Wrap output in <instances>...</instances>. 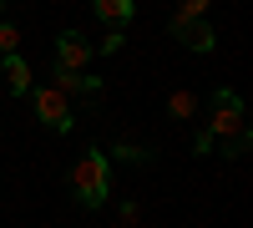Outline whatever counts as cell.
<instances>
[{
	"instance_id": "7a4b0ae2",
	"label": "cell",
	"mask_w": 253,
	"mask_h": 228,
	"mask_svg": "<svg viewBox=\"0 0 253 228\" xmlns=\"http://www.w3.org/2000/svg\"><path fill=\"white\" fill-rule=\"evenodd\" d=\"M208 107H213V117H208V127H203V132L213 137V142H228V137H238V132L248 127V122H243V101H238V91L218 87Z\"/></svg>"
},
{
	"instance_id": "5bb4252c",
	"label": "cell",
	"mask_w": 253,
	"mask_h": 228,
	"mask_svg": "<svg viewBox=\"0 0 253 228\" xmlns=\"http://www.w3.org/2000/svg\"><path fill=\"white\" fill-rule=\"evenodd\" d=\"M137 218H142V208H137V203H122V228H132Z\"/></svg>"
},
{
	"instance_id": "6da1fadb",
	"label": "cell",
	"mask_w": 253,
	"mask_h": 228,
	"mask_svg": "<svg viewBox=\"0 0 253 228\" xmlns=\"http://www.w3.org/2000/svg\"><path fill=\"white\" fill-rule=\"evenodd\" d=\"M71 193L81 208H101V203L112 198V157L101 152V147H86L76 157V168H71Z\"/></svg>"
},
{
	"instance_id": "30bf717a",
	"label": "cell",
	"mask_w": 253,
	"mask_h": 228,
	"mask_svg": "<svg viewBox=\"0 0 253 228\" xmlns=\"http://www.w3.org/2000/svg\"><path fill=\"white\" fill-rule=\"evenodd\" d=\"M20 51V26H5L0 20V56H15Z\"/></svg>"
},
{
	"instance_id": "277c9868",
	"label": "cell",
	"mask_w": 253,
	"mask_h": 228,
	"mask_svg": "<svg viewBox=\"0 0 253 228\" xmlns=\"http://www.w3.org/2000/svg\"><path fill=\"white\" fill-rule=\"evenodd\" d=\"M91 56H96L91 36H81V31H61V41H56V66H66V71H86Z\"/></svg>"
},
{
	"instance_id": "4fadbf2b",
	"label": "cell",
	"mask_w": 253,
	"mask_h": 228,
	"mask_svg": "<svg viewBox=\"0 0 253 228\" xmlns=\"http://www.w3.org/2000/svg\"><path fill=\"white\" fill-rule=\"evenodd\" d=\"M208 0H177V20H203Z\"/></svg>"
},
{
	"instance_id": "9c48e42d",
	"label": "cell",
	"mask_w": 253,
	"mask_h": 228,
	"mask_svg": "<svg viewBox=\"0 0 253 228\" xmlns=\"http://www.w3.org/2000/svg\"><path fill=\"white\" fill-rule=\"evenodd\" d=\"M112 157H122V162H152V147H137V142H117V147H112Z\"/></svg>"
},
{
	"instance_id": "52a82bcc",
	"label": "cell",
	"mask_w": 253,
	"mask_h": 228,
	"mask_svg": "<svg viewBox=\"0 0 253 228\" xmlns=\"http://www.w3.org/2000/svg\"><path fill=\"white\" fill-rule=\"evenodd\" d=\"M96 20H107V26H126V20L137 15V0H91Z\"/></svg>"
},
{
	"instance_id": "3957f363",
	"label": "cell",
	"mask_w": 253,
	"mask_h": 228,
	"mask_svg": "<svg viewBox=\"0 0 253 228\" xmlns=\"http://www.w3.org/2000/svg\"><path fill=\"white\" fill-rule=\"evenodd\" d=\"M31 107L41 117V127H51V132H71V122H76L66 91H56V87H31Z\"/></svg>"
},
{
	"instance_id": "8fae6325",
	"label": "cell",
	"mask_w": 253,
	"mask_h": 228,
	"mask_svg": "<svg viewBox=\"0 0 253 228\" xmlns=\"http://www.w3.org/2000/svg\"><path fill=\"white\" fill-rule=\"evenodd\" d=\"M248 142H253V132L243 127L238 137H228V142H223V157H243V152H248Z\"/></svg>"
},
{
	"instance_id": "9a60e30c",
	"label": "cell",
	"mask_w": 253,
	"mask_h": 228,
	"mask_svg": "<svg viewBox=\"0 0 253 228\" xmlns=\"http://www.w3.org/2000/svg\"><path fill=\"white\" fill-rule=\"evenodd\" d=\"M213 147H218V142L208 137V132H198V137H193V152H213Z\"/></svg>"
},
{
	"instance_id": "ba28073f",
	"label": "cell",
	"mask_w": 253,
	"mask_h": 228,
	"mask_svg": "<svg viewBox=\"0 0 253 228\" xmlns=\"http://www.w3.org/2000/svg\"><path fill=\"white\" fill-rule=\"evenodd\" d=\"M167 112H172L177 122H187V117L198 112V96L193 91H172V96H167Z\"/></svg>"
},
{
	"instance_id": "5b68a950",
	"label": "cell",
	"mask_w": 253,
	"mask_h": 228,
	"mask_svg": "<svg viewBox=\"0 0 253 228\" xmlns=\"http://www.w3.org/2000/svg\"><path fill=\"white\" fill-rule=\"evenodd\" d=\"M167 31H172L187 51H198V56H208V51L218 46V31L208 26V20H177V15H172V26H167Z\"/></svg>"
},
{
	"instance_id": "8992f818",
	"label": "cell",
	"mask_w": 253,
	"mask_h": 228,
	"mask_svg": "<svg viewBox=\"0 0 253 228\" xmlns=\"http://www.w3.org/2000/svg\"><path fill=\"white\" fill-rule=\"evenodd\" d=\"M0 66H5V87H10V96H31V87H36V71H31V61L26 56H0Z\"/></svg>"
},
{
	"instance_id": "7c38bea8",
	"label": "cell",
	"mask_w": 253,
	"mask_h": 228,
	"mask_svg": "<svg viewBox=\"0 0 253 228\" xmlns=\"http://www.w3.org/2000/svg\"><path fill=\"white\" fill-rule=\"evenodd\" d=\"M122 41H126V26H107V36H101V56L122 51Z\"/></svg>"
}]
</instances>
